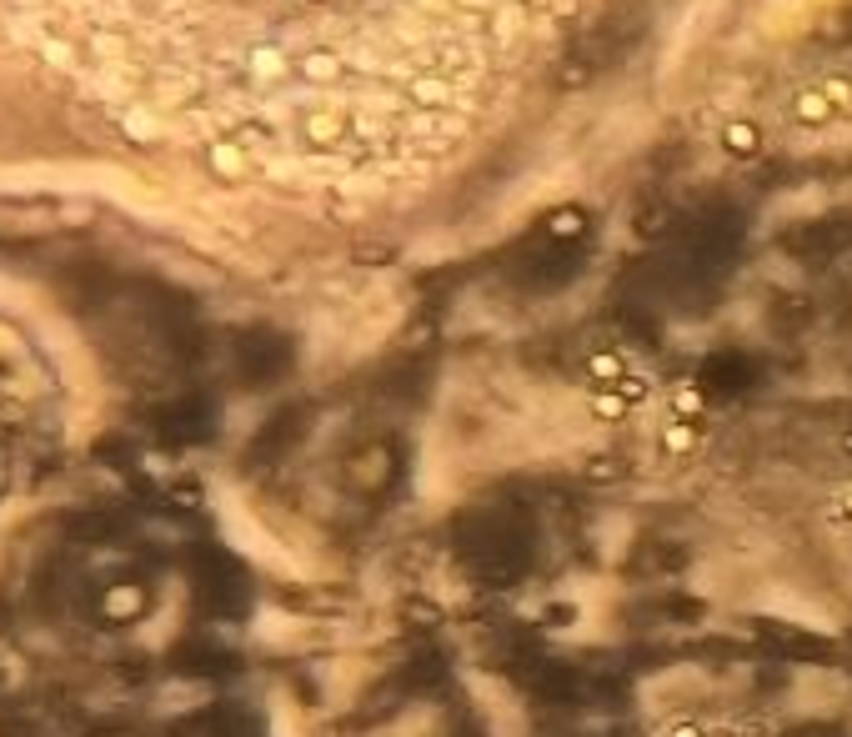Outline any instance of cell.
Instances as JSON below:
<instances>
[{"label": "cell", "mask_w": 852, "mask_h": 737, "mask_svg": "<svg viewBox=\"0 0 852 737\" xmlns=\"http://www.w3.org/2000/svg\"><path fill=\"white\" fill-rule=\"evenodd\" d=\"M797 121H832L837 111H832V101L822 96V91H807V96H797Z\"/></svg>", "instance_id": "cell-3"}, {"label": "cell", "mask_w": 852, "mask_h": 737, "mask_svg": "<svg viewBox=\"0 0 852 737\" xmlns=\"http://www.w3.org/2000/svg\"><path fill=\"white\" fill-rule=\"evenodd\" d=\"M722 146H727L732 156H752V151H757V126H747V121L727 126V131H722Z\"/></svg>", "instance_id": "cell-4"}, {"label": "cell", "mask_w": 852, "mask_h": 737, "mask_svg": "<svg viewBox=\"0 0 852 737\" xmlns=\"http://www.w3.org/2000/svg\"><path fill=\"white\" fill-rule=\"evenodd\" d=\"M622 407H627V402H622L617 392H607V397H597V402H592V412H597L602 422H617V417H622Z\"/></svg>", "instance_id": "cell-6"}, {"label": "cell", "mask_w": 852, "mask_h": 737, "mask_svg": "<svg viewBox=\"0 0 852 737\" xmlns=\"http://www.w3.org/2000/svg\"><path fill=\"white\" fill-rule=\"evenodd\" d=\"M111 607H116V612H131V607H136V592H116Z\"/></svg>", "instance_id": "cell-11"}, {"label": "cell", "mask_w": 852, "mask_h": 737, "mask_svg": "<svg viewBox=\"0 0 852 737\" xmlns=\"http://www.w3.org/2000/svg\"><path fill=\"white\" fill-rule=\"evenodd\" d=\"M692 447H697V432H692L687 422H667V427H662V452H667V457H687Z\"/></svg>", "instance_id": "cell-2"}, {"label": "cell", "mask_w": 852, "mask_h": 737, "mask_svg": "<svg viewBox=\"0 0 852 737\" xmlns=\"http://www.w3.org/2000/svg\"><path fill=\"white\" fill-rule=\"evenodd\" d=\"M552 231H557V236H577V231H582V211H557Z\"/></svg>", "instance_id": "cell-7"}, {"label": "cell", "mask_w": 852, "mask_h": 737, "mask_svg": "<svg viewBox=\"0 0 852 737\" xmlns=\"http://www.w3.org/2000/svg\"><path fill=\"white\" fill-rule=\"evenodd\" d=\"M587 372H592V382H597V387H607V392H612V387L627 377V361H622V351H597V356L587 361Z\"/></svg>", "instance_id": "cell-1"}, {"label": "cell", "mask_w": 852, "mask_h": 737, "mask_svg": "<svg viewBox=\"0 0 852 737\" xmlns=\"http://www.w3.org/2000/svg\"><path fill=\"white\" fill-rule=\"evenodd\" d=\"M832 517H837V522H852V487H842V492L832 497Z\"/></svg>", "instance_id": "cell-9"}, {"label": "cell", "mask_w": 852, "mask_h": 737, "mask_svg": "<svg viewBox=\"0 0 852 737\" xmlns=\"http://www.w3.org/2000/svg\"><path fill=\"white\" fill-rule=\"evenodd\" d=\"M822 96L832 101V111H852V81H827Z\"/></svg>", "instance_id": "cell-5"}, {"label": "cell", "mask_w": 852, "mask_h": 737, "mask_svg": "<svg viewBox=\"0 0 852 737\" xmlns=\"http://www.w3.org/2000/svg\"><path fill=\"white\" fill-rule=\"evenodd\" d=\"M672 407H677V422H687V417L697 412V392H687V387H677V397H672Z\"/></svg>", "instance_id": "cell-8"}, {"label": "cell", "mask_w": 852, "mask_h": 737, "mask_svg": "<svg viewBox=\"0 0 852 737\" xmlns=\"http://www.w3.org/2000/svg\"><path fill=\"white\" fill-rule=\"evenodd\" d=\"M662 737H707V727H702V722H672Z\"/></svg>", "instance_id": "cell-10"}]
</instances>
